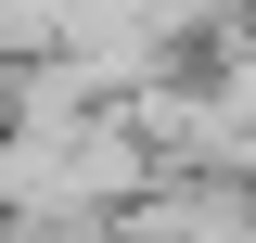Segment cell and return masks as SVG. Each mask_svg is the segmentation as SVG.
Here are the masks:
<instances>
[{
	"label": "cell",
	"instance_id": "obj_1",
	"mask_svg": "<svg viewBox=\"0 0 256 243\" xmlns=\"http://www.w3.org/2000/svg\"><path fill=\"white\" fill-rule=\"evenodd\" d=\"M116 243H256V192L244 180H154L116 218Z\"/></svg>",
	"mask_w": 256,
	"mask_h": 243
}]
</instances>
